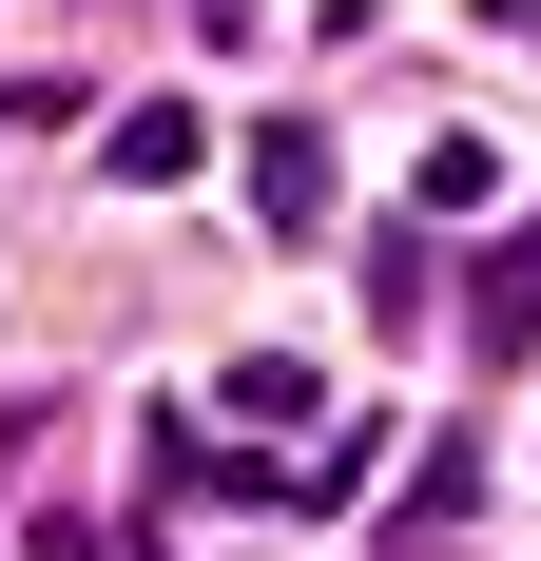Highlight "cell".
Here are the masks:
<instances>
[{"mask_svg":"<svg viewBox=\"0 0 541 561\" xmlns=\"http://www.w3.org/2000/svg\"><path fill=\"white\" fill-rule=\"evenodd\" d=\"M252 214H270V232H329V136H310V116L252 136Z\"/></svg>","mask_w":541,"mask_h":561,"instance_id":"1","label":"cell"},{"mask_svg":"<svg viewBox=\"0 0 541 561\" xmlns=\"http://www.w3.org/2000/svg\"><path fill=\"white\" fill-rule=\"evenodd\" d=\"M97 156L136 174V194H156V174H194V156H214V116H194V98H136V116H116V136H97Z\"/></svg>","mask_w":541,"mask_h":561,"instance_id":"2","label":"cell"},{"mask_svg":"<svg viewBox=\"0 0 541 561\" xmlns=\"http://www.w3.org/2000/svg\"><path fill=\"white\" fill-rule=\"evenodd\" d=\"M484 348H541V214L503 232V272H484Z\"/></svg>","mask_w":541,"mask_h":561,"instance_id":"3","label":"cell"}]
</instances>
